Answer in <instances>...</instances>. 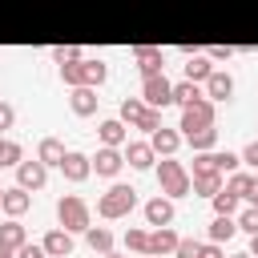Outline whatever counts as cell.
Masks as SVG:
<instances>
[{
	"label": "cell",
	"mask_w": 258,
	"mask_h": 258,
	"mask_svg": "<svg viewBox=\"0 0 258 258\" xmlns=\"http://www.w3.org/2000/svg\"><path fill=\"white\" fill-rule=\"evenodd\" d=\"M133 206H137V189H133V185H125V181L109 185V189L97 198V214H101L105 222H113V218H129V214H133Z\"/></svg>",
	"instance_id": "obj_1"
},
{
	"label": "cell",
	"mask_w": 258,
	"mask_h": 258,
	"mask_svg": "<svg viewBox=\"0 0 258 258\" xmlns=\"http://www.w3.org/2000/svg\"><path fill=\"white\" fill-rule=\"evenodd\" d=\"M157 185H161L165 198H185V194L194 189V173H189L181 161L161 157V161H157Z\"/></svg>",
	"instance_id": "obj_2"
},
{
	"label": "cell",
	"mask_w": 258,
	"mask_h": 258,
	"mask_svg": "<svg viewBox=\"0 0 258 258\" xmlns=\"http://www.w3.org/2000/svg\"><path fill=\"white\" fill-rule=\"evenodd\" d=\"M60 77H64V85L69 89H77V85H105V77H109V69H105V60H89V56H77V60H69V64H60Z\"/></svg>",
	"instance_id": "obj_3"
},
{
	"label": "cell",
	"mask_w": 258,
	"mask_h": 258,
	"mask_svg": "<svg viewBox=\"0 0 258 258\" xmlns=\"http://www.w3.org/2000/svg\"><path fill=\"white\" fill-rule=\"evenodd\" d=\"M56 222H60L64 230H73V234H85V230L93 226L89 202H85V198H77V194H64V198L56 202Z\"/></svg>",
	"instance_id": "obj_4"
},
{
	"label": "cell",
	"mask_w": 258,
	"mask_h": 258,
	"mask_svg": "<svg viewBox=\"0 0 258 258\" xmlns=\"http://www.w3.org/2000/svg\"><path fill=\"white\" fill-rule=\"evenodd\" d=\"M121 121H125L129 129H145V133H153V129H161V109L145 105L141 97H125V101H121Z\"/></svg>",
	"instance_id": "obj_5"
},
{
	"label": "cell",
	"mask_w": 258,
	"mask_h": 258,
	"mask_svg": "<svg viewBox=\"0 0 258 258\" xmlns=\"http://www.w3.org/2000/svg\"><path fill=\"white\" fill-rule=\"evenodd\" d=\"M141 101L153 105V109L173 105V81H169L165 73H145V77H141Z\"/></svg>",
	"instance_id": "obj_6"
},
{
	"label": "cell",
	"mask_w": 258,
	"mask_h": 258,
	"mask_svg": "<svg viewBox=\"0 0 258 258\" xmlns=\"http://www.w3.org/2000/svg\"><path fill=\"white\" fill-rule=\"evenodd\" d=\"M206 125H214V101L210 97H198V101H189L185 109H181V137L185 133H194V129H206Z\"/></svg>",
	"instance_id": "obj_7"
},
{
	"label": "cell",
	"mask_w": 258,
	"mask_h": 258,
	"mask_svg": "<svg viewBox=\"0 0 258 258\" xmlns=\"http://www.w3.org/2000/svg\"><path fill=\"white\" fill-rule=\"evenodd\" d=\"M121 165H125V153H121L117 145H101L97 157H93V173H97V177H117Z\"/></svg>",
	"instance_id": "obj_8"
},
{
	"label": "cell",
	"mask_w": 258,
	"mask_h": 258,
	"mask_svg": "<svg viewBox=\"0 0 258 258\" xmlns=\"http://www.w3.org/2000/svg\"><path fill=\"white\" fill-rule=\"evenodd\" d=\"M44 181H48V165H44L40 157L16 165V185H24V189H44Z\"/></svg>",
	"instance_id": "obj_9"
},
{
	"label": "cell",
	"mask_w": 258,
	"mask_h": 258,
	"mask_svg": "<svg viewBox=\"0 0 258 258\" xmlns=\"http://www.w3.org/2000/svg\"><path fill=\"white\" fill-rule=\"evenodd\" d=\"M60 173H64V177L77 185V181H85V177L93 173V157H89V153H77V149H69V153H64V161H60Z\"/></svg>",
	"instance_id": "obj_10"
},
{
	"label": "cell",
	"mask_w": 258,
	"mask_h": 258,
	"mask_svg": "<svg viewBox=\"0 0 258 258\" xmlns=\"http://www.w3.org/2000/svg\"><path fill=\"white\" fill-rule=\"evenodd\" d=\"M40 246H44L48 258H69V254H73V230L56 226V230H48V234L40 238Z\"/></svg>",
	"instance_id": "obj_11"
},
{
	"label": "cell",
	"mask_w": 258,
	"mask_h": 258,
	"mask_svg": "<svg viewBox=\"0 0 258 258\" xmlns=\"http://www.w3.org/2000/svg\"><path fill=\"white\" fill-rule=\"evenodd\" d=\"M97 101H101V97H97L93 85H77V89L69 93V109H73L77 117H93V113H97Z\"/></svg>",
	"instance_id": "obj_12"
},
{
	"label": "cell",
	"mask_w": 258,
	"mask_h": 258,
	"mask_svg": "<svg viewBox=\"0 0 258 258\" xmlns=\"http://www.w3.org/2000/svg\"><path fill=\"white\" fill-rule=\"evenodd\" d=\"M129 56L137 60L141 77H145V73H161V69H165V52H161V48H153V44H137Z\"/></svg>",
	"instance_id": "obj_13"
},
{
	"label": "cell",
	"mask_w": 258,
	"mask_h": 258,
	"mask_svg": "<svg viewBox=\"0 0 258 258\" xmlns=\"http://www.w3.org/2000/svg\"><path fill=\"white\" fill-rule=\"evenodd\" d=\"M181 141H185V137H181V133H177V129H165V125H161V129H153V133H149V145H153V153H157V157H173V153H177V145H181Z\"/></svg>",
	"instance_id": "obj_14"
},
{
	"label": "cell",
	"mask_w": 258,
	"mask_h": 258,
	"mask_svg": "<svg viewBox=\"0 0 258 258\" xmlns=\"http://www.w3.org/2000/svg\"><path fill=\"white\" fill-rule=\"evenodd\" d=\"M206 97H210L214 105H218V101H230V97H234V77L222 73V69H214L210 81H206Z\"/></svg>",
	"instance_id": "obj_15"
},
{
	"label": "cell",
	"mask_w": 258,
	"mask_h": 258,
	"mask_svg": "<svg viewBox=\"0 0 258 258\" xmlns=\"http://www.w3.org/2000/svg\"><path fill=\"white\" fill-rule=\"evenodd\" d=\"M125 161H129L133 169H153V165H157V153H153L149 141H129V145H125Z\"/></svg>",
	"instance_id": "obj_16"
},
{
	"label": "cell",
	"mask_w": 258,
	"mask_h": 258,
	"mask_svg": "<svg viewBox=\"0 0 258 258\" xmlns=\"http://www.w3.org/2000/svg\"><path fill=\"white\" fill-rule=\"evenodd\" d=\"M177 234L169 230V226H153V234H149V254H157V258H165V254H173L177 250Z\"/></svg>",
	"instance_id": "obj_17"
},
{
	"label": "cell",
	"mask_w": 258,
	"mask_h": 258,
	"mask_svg": "<svg viewBox=\"0 0 258 258\" xmlns=\"http://www.w3.org/2000/svg\"><path fill=\"white\" fill-rule=\"evenodd\" d=\"M97 137H101V145H125V137H129V129H125V121L121 117H109V121H101L97 125Z\"/></svg>",
	"instance_id": "obj_18"
},
{
	"label": "cell",
	"mask_w": 258,
	"mask_h": 258,
	"mask_svg": "<svg viewBox=\"0 0 258 258\" xmlns=\"http://www.w3.org/2000/svg\"><path fill=\"white\" fill-rule=\"evenodd\" d=\"M28 206H32V198H28V189H24V185H12V189H4V202H0V210H4L8 218H20Z\"/></svg>",
	"instance_id": "obj_19"
},
{
	"label": "cell",
	"mask_w": 258,
	"mask_h": 258,
	"mask_svg": "<svg viewBox=\"0 0 258 258\" xmlns=\"http://www.w3.org/2000/svg\"><path fill=\"white\" fill-rule=\"evenodd\" d=\"M210 73H214L210 56H206V52H189V60H185V81H194V85H206V81H210Z\"/></svg>",
	"instance_id": "obj_20"
},
{
	"label": "cell",
	"mask_w": 258,
	"mask_h": 258,
	"mask_svg": "<svg viewBox=\"0 0 258 258\" xmlns=\"http://www.w3.org/2000/svg\"><path fill=\"white\" fill-rule=\"evenodd\" d=\"M145 222H149V226H169V222H173V202H169V198L145 202Z\"/></svg>",
	"instance_id": "obj_21"
},
{
	"label": "cell",
	"mask_w": 258,
	"mask_h": 258,
	"mask_svg": "<svg viewBox=\"0 0 258 258\" xmlns=\"http://www.w3.org/2000/svg\"><path fill=\"white\" fill-rule=\"evenodd\" d=\"M24 242H28V234H24V226H20L16 218H8V222L0 226V250H12V254H16V250H20Z\"/></svg>",
	"instance_id": "obj_22"
},
{
	"label": "cell",
	"mask_w": 258,
	"mask_h": 258,
	"mask_svg": "<svg viewBox=\"0 0 258 258\" xmlns=\"http://www.w3.org/2000/svg\"><path fill=\"white\" fill-rule=\"evenodd\" d=\"M64 153H69V149H64V141H60V137H40V145H36V157H40L44 165H60V161H64Z\"/></svg>",
	"instance_id": "obj_23"
},
{
	"label": "cell",
	"mask_w": 258,
	"mask_h": 258,
	"mask_svg": "<svg viewBox=\"0 0 258 258\" xmlns=\"http://www.w3.org/2000/svg\"><path fill=\"white\" fill-rule=\"evenodd\" d=\"M238 234V218L234 214H214V222H210V242H230Z\"/></svg>",
	"instance_id": "obj_24"
},
{
	"label": "cell",
	"mask_w": 258,
	"mask_h": 258,
	"mask_svg": "<svg viewBox=\"0 0 258 258\" xmlns=\"http://www.w3.org/2000/svg\"><path fill=\"white\" fill-rule=\"evenodd\" d=\"M222 185H226V173H194V194L202 198H214Z\"/></svg>",
	"instance_id": "obj_25"
},
{
	"label": "cell",
	"mask_w": 258,
	"mask_h": 258,
	"mask_svg": "<svg viewBox=\"0 0 258 258\" xmlns=\"http://www.w3.org/2000/svg\"><path fill=\"white\" fill-rule=\"evenodd\" d=\"M85 242H89L97 254H109V250H113V234H109L105 226H89V230H85Z\"/></svg>",
	"instance_id": "obj_26"
},
{
	"label": "cell",
	"mask_w": 258,
	"mask_h": 258,
	"mask_svg": "<svg viewBox=\"0 0 258 258\" xmlns=\"http://www.w3.org/2000/svg\"><path fill=\"white\" fill-rule=\"evenodd\" d=\"M194 173H222V153L202 149V153L194 157Z\"/></svg>",
	"instance_id": "obj_27"
},
{
	"label": "cell",
	"mask_w": 258,
	"mask_h": 258,
	"mask_svg": "<svg viewBox=\"0 0 258 258\" xmlns=\"http://www.w3.org/2000/svg\"><path fill=\"white\" fill-rule=\"evenodd\" d=\"M24 161V149H20V141H8V137H0V169H8V165H20Z\"/></svg>",
	"instance_id": "obj_28"
},
{
	"label": "cell",
	"mask_w": 258,
	"mask_h": 258,
	"mask_svg": "<svg viewBox=\"0 0 258 258\" xmlns=\"http://www.w3.org/2000/svg\"><path fill=\"white\" fill-rule=\"evenodd\" d=\"M185 141L202 153V149H214V141H218V129L214 125H206V129H194V133H185Z\"/></svg>",
	"instance_id": "obj_29"
},
{
	"label": "cell",
	"mask_w": 258,
	"mask_h": 258,
	"mask_svg": "<svg viewBox=\"0 0 258 258\" xmlns=\"http://www.w3.org/2000/svg\"><path fill=\"white\" fill-rule=\"evenodd\" d=\"M198 97H202V93H198V85H194V81H177V85H173V105H181V109H185V105H189V101H198Z\"/></svg>",
	"instance_id": "obj_30"
},
{
	"label": "cell",
	"mask_w": 258,
	"mask_h": 258,
	"mask_svg": "<svg viewBox=\"0 0 258 258\" xmlns=\"http://www.w3.org/2000/svg\"><path fill=\"white\" fill-rule=\"evenodd\" d=\"M214 214H238V194H230L226 185L214 194Z\"/></svg>",
	"instance_id": "obj_31"
},
{
	"label": "cell",
	"mask_w": 258,
	"mask_h": 258,
	"mask_svg": "<svg viewBox=\"0 0 258 258\" xmlns=\"http://www.w3.org/2000/svg\"><path fill=\"white\" fill-rule=\"evenodd\" d=\"M125 246L133 254H149V234L145 230H125Z\"/></svg>",
	"instance_id": "obj_32"
},
{
	"label": "cell",
	"mask_w": 258,
	"mask_h": 258,
	"mask_svg": "<svg viewBox=\"0 0 258 258\" xmlns=\"http://www.w3.org/2000/svg\"><path fill=\"white\" fill-rule=\"evenodd\" d=\"M238 230H246V234H258V206H246V210L238 214Z\"/></svg>",
	"instance_id": "obj_33"
},
{
	"label": "cell",
	"mask_w": 258,
	"mask_h": 258,
	"mask_svg": "<svg viewBox=\"0 0 258 258\" xmlns=\"http://www.w3.org/2000/svg\"><path fill=\"white\" fill-rule=\"evenodd\" d=\"M246 185H250V173H238V169H234V173L226 177V189H230V194H238V198L246 194Z\"/></svg>",
	"instance_id": "obj_34"
},
{
	"label": "cell",
	"mask_w": 258,
	"mask_h": 258,
	"mask_svg": "<svg viewBox=\"0 0 258 258\" xmlns=\"http://www.w3.org/2000/svg\"><path fill=\"white\" fill-rule=\"evenodd\" d=\"M173 254H177V258H198V254H202V242H194V238H181Z\"/></svg>",
	"instance_id": "obj_35"
},
{
	"label": "cell",
	"mask_w": 258,
	"mask_h": 258,
	"mask_svg": "<svg viewBox=\"0 0 258 258\" xmlns=\"http://www.w3.org/2000/svg\"><path fill=\"white\" fill-rule=\"evenodd\" d=\"M77 56H81V48H73V44L52 48V60H56V64H69V60H77Z\"/></svg>",
	"instance_id": "obj_36"
},
{
	"label": "cell",
	"mask_w": 258,
	"mask_h": 258,
	"mask_svg": "<svg viewBox=\"0 0 258 258\" xmlns=\"http://www.w3.org/2000/svg\"><path fill=\"white\" fill-rule=\"evenodd\" d=\"M16 258H48V254H44V246H40V242H24V246L16 250Z\"/></svg>",
	"instance_id": "obj_37"
},
{
	"label": "cell",
	"mask_w": 258,
	"mask_h": 258,
	"mask_svg": "<svg viewBox=\"0 0 258 258\" xmlns=\"http://www.w3.org/2000/svg\"><path fill=\"white\" fill-rule=\"evenodd\" d=\"M12 125H16V109H12L8 101H0V133H4V129H12Z\"/></svg>",
	"instance_id": "obj_38"
},
{
	"label": "cell",
	"mask_w": 258,
	"mask_h": 258,
	"mask_svg": "<svg viewBox=\"0 0 258 258\" xmlns=\"http://www.w3.org/2000/svg\"><path fill=\"white\" fill-rule=\"evenodd\" d=\"M198 258H226L222 254V242H202V254Z\"/></svg>",
	"instance_id": "obj_39"
},
{
	"label": "cell",
	"mask_w": 258,
	"mask_h": 258,
	"mask_svg": "<svg viewBox=\"0 0 258 258\" xmlns=\"http://www.w3.org/2000/svg\"><path fill=\"white\" fill-rule=\"evenodd\" d=\"M242 161H246V165H254V169H258V141H250V145H246V149H242Z\"/></svg>",
	"instance_id": "obj_40"
},
{
	"label": "cell",
	"mask_w": 258,
	"mask_h": 258,
	"mask_svg": "<svg viewBox=\"0 0 258 258\" xmlns=\"http://www.w3.org/2000/svg\"><path fill=\"white\" fill-rule=\"evenodd\" d=\"M206 56H210V60H230V56H234V48H230V44H226V48L218 44V48H210Z\"/></svg>",
	"instance_id": "obj_41"
},
{
	"label": "cell",
	"mask_w": 258,
	"mask_h": 258,
	"mask_svg": "<svg viewBox=\"0 0 258 258\" xmlns=\"http://www.w3.org/2000/svg\"><path fill=\"white\" fill-rule=\"evenodd\" d=\"M242 198H250V206H258V173H250V185H246Z\"/></svg>",
	"instance_id": "obj_42"
},
{
	"label": "cell",
	"mask_w": 258,
	"mask_h": 258,
	"mask_svg": "<svg viewBox=\"0 0 258 258\" xmlns=\"http://www.w3.org/2000/svg\"><path fill=\"white\" fill-rule=\"evenodd\" d=\"M250 254L258 258V234H250Z\"/></svg>",
	"instance_id": "obj_43"
},
{
	"label": "cell",
	"mask_w": 258,
	"mask_h": 258,
	"mask_svg": "<svg viewBox=\"0 0 258 258\" xmlns=\"http://www.w3.org/2000/svg\"><path fill=\"white\" fill-rule=\"evenodd\" d=\"M230 258H254V254H250V250H238V254H230Z\"/></svg>",
	"instance_id": "obj_44"
},
{
	"label": "cell",
	"mask_w": 258,
	"mask_h": 258,
	"mask_svg": "<svg viewBox=\"0 0 258 258\" xmlns=\"http://www.w3.org/2000/svg\"><path fill=\"white\" fill-rule=\"evenodd\" d=\"M0 258H16V254H12V250H0Z\"/></svg>",
	"instance_id": "obj_45"
},
{
	"label": "cell",
	"mask_w": 258,
	"mask_h": 258,
	"mask_svg": "<svg viewBox=\"0 0 258 258\" xmlns=\"http://www.w3.org/2000/svg\"><path fill=\"white\" fill-rule=\"evenodd\" d=\"M101 258H121V254H113V250H109V254H101Z\"/></svg>",
	"instance_id": "obj_46"
},
{
	"label": "cell",
	"mask_w": 258,
	"mask_h": 258,
	"mask_svg": "<svg viewBox=\"0 0 258 258\" xmlns=\"http://www.w3.org/2000/svg\"><path fill=\"white\" fill-rule=\"evenodd\" d=\"M0 202H4V185H0Z\"/></svg>",
	"instance_id": "obj_47"
},
{
	"label": "cell",
	"mask_w": 258,
	"mask_h": 258,
	"mask_svg": "<svg viewBox=\"0 0 258 258\" xmlns=\"http://www.w3.org/2000/svg\"><path fill=\"white\" fill-rule=\"evenodd\" d=\"M141 258H157V254H141Z\"/></svg>",
	"instance_id": "obj_48"
}]
</instances>
